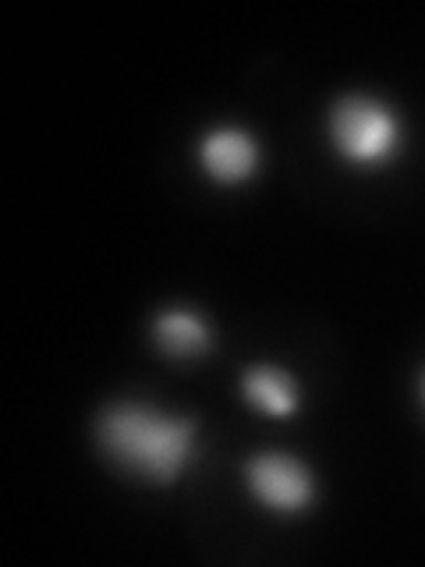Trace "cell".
I'll list each match as a JSON object with an SVG mask.
<instances>
[{
	"mask_svg": "<svg viewBox=\"0 0 425 567\" xmlns=\"http://www.w3.org/2000/svg\"><path fill=\"white\" fill-rule=\"evenodd\" d=\"M199 419L153 401L121 398L100 408L93 440L111 465L156 489H170L188 475L199 454Z\"/></svg>",
	"mask_w": 425,
	"mask_h": 567,
	"instance_id": "1",
	"label": "cell"
},
{
	"mask_svg": "<svg viewBox=\"0 0 425 567\" xmlns=\"http://www.w3.org/2000/svg\"><path fill=\"white\" fill-rule=\"evenodd\" d=\"M404 117L390 100L351 89L326 111V146L348 171L380 174L390 171L404 153Z\"/></svg>",
	"mask_w": 425,
	"mask_h": 567,
	"instance_id": "2",
	"label": "cell"
},
{
	"mask_svg": "<svg viewBox=\"0 0 425 567\" xmlns=\"http://www.w3.org/2000/svg\"><path fill=\"white\" fill-rule=\"evenodd\" d=\"M241 486L262 514L280 522L305 518L319 504V478L312 465L291 451H256L245 457Z\"/></svg>",
	"mask_w": 425,
	"mask_h": 567,
	"instance_id": "3",
	"label": "cell"
},
{
	"mask_svg": "<svg viewBox=\"0 0 425 567\" xmlns=\"http://www.w3.org/2000/svg\"><path fill=\"white\" fill-rule=\"evenodd\" d=\"M195 167L217 188H245L262 171V142L245 124H212L195 142Z\"/></svg>",
	"mask_w": 425,
	"mask_h": 567,
	"instance_id": "4",
	"label": "cell"
},
{
	"mask_svg": "<svg viewBox=\"0 0 425 567\" xmlns=\"http://www.w3.org/2000/svg\"><path fill=\"white\" fill-rule=\"evenodd\" d=\"M149 341L170 362H199L217 348V330H212L209 316L203 309L174 301V306L153 312Z\"/></svg>",
	"mask_w": 425,
	"mask_h": 567,
	"instance_id": "5",
	"label": "cell"
},
{
	"mask_svg": "<svg viewBox=\"0 0 425 567\" xmlns=\"http://www.w3.org/2000/svg\"><path fill=\"white\" fill-rule=\"evenodd\" d=\"M238 394L256 415L288 422L301 412V383L280 362H248L238 377Z\"/></svg>",
	"mask_w": 425,
	"mask_h": 567,
	"instance_id": "6",
	"label": "cell"
},
{
	"mask_svg": "<svg viewBox=\"0 0 425 567\" xmlns=\"http://www.w3.org/2000/svg\"><path fill=\"white\" fill-rule=\"evenodd\" d=\"M418 404H422V412H425V365L418 372Z\"/></svg>",
	"mask_w": 425,
	"mask_h": 567,
	"instance_id": "7",
	"label": "cell"
}]
</instances>
